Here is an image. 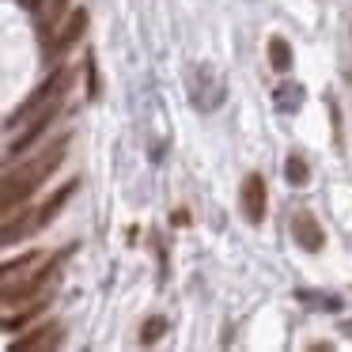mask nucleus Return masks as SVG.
Listing matches in <instances>:
<instances>
[{
    "instance_id": "obj_3",
    "label": "nucleus",
    "mask_w": 352,
    "mask_h": 352,
    "mask_svg": "<svg viewBox=\"0 0 352 352\" xmlns=\"http://www.w3.org/2000/svg\"><path fill=\"white\" fill-rule=\"evenodd\" d=\"M69 84H72V69H69V65H57V69L50 72V80H42V84L34 87V91L27 95V99L8 114V129H16V125H19V122H27V118H31L34 110H42L46 102H54L57 95H65V91H69Z\"/></svg>"
},
{
    "instance_id": "obj_19",
    "label": "nucleus",
    "mask_w": 352,
    "mask_h": 352,
    "mask_svg": "<svg viewBox=\"0 0 352 352\" xmlns=\"http://www.w3.org/2000/svg\"><path fill=\"white\" fill-rule=\"evenodd\" d=\"M341 329H344V333H349V337H352V318H349V322H344V326H341Z\"/></svg>"
},
{
    "instance_id": "obj_14",
    "label": "nucleus",
    "mask_w": 352,
    "mask_h": 352,
    "mask_svg": "<svg viewBox=\"0 0 352 352\" xmlns=\"http://www.w3.org/2000/svg\"><path fill=\"white\" fill-rule=\"evenodd\" d=\"M284 175H288L292 186H307V182H311V167H307V160L299 152H292L288 160H284Z\"/></svg>"
},
{
    "instance_id": "obj_8",
    "label": "nucleus",
    "mask_w": 352,
    "mask_h": 352,
    "mask_svg": "<svg viewBox=\"0 0 352 352\" xmlns=\"http://www.w3.org/2000/svg\"><path fill=\"white\" fill-rule=\"evenodd\" d=\"M292 239L311 254H318L322 246H326V231H322V223L314 220V212H307V208L292 212Z\"/></svg>"
},
{
    "instance_id": "obj_16",
    "label": "nucleus",
    "mask_w": 352,
    "mask_h": 352,
    "mask_svg": "<svg viewBox=\"0 0 352 352\" xmlns=\"http://www.w3.org/2000/svg\"><path fill=\"white\" fill-rule=\"evenodd\" d=\"M163 333H167V318H163V314H152V318L140 326V344H155Z\"/></svg>"
},
{
    "instance_id": "obj_11",
    "label": "nucleus",
    "mask_w": 352,
    "mask_h": 352,
    "mask_svg": "<svg viewBox=\"0 0 352 352\" xmlns=\"http://www.w3.org/2000/svg\"><path fill=\"white\" fill-rule=\"evenodd\" d=\"M46 307H50V299H46V296H34L31 303H27L23 311H19V314H16V311H8V314H4V329H8V333H16L19 326H27V322H31L34 314H42Z\"/></svg>"
},
{
    "instance_id": "obj_18",
    "label": "nucleus",
    "mask_w": 352,
    "mask_h": 352,
    "mask_svg": "<svg viewBox=\"0 0 352 352\" xmlns=\"http://www.w3.org/2000/svg\"><path fill=\"white\" fill-rule=\"evenodd\" d=\"M19 4H23V8H31V12H34V8H38V4H42V0H19Z\"/></svg>"
},
{
    "instance_id": "obj_1",
    "label": "nucleus",
    "mask_w": 352,
    "mask_h": 352,
    "mask_svg": "<svg viewBox=\"0 0 352 352\" xmlns=\"http://www.w3.org/2000/svg\"><path fill=\"white\" fill-rule=\"evenodd\" d=\"M65 148H69V137L54 140V144H46L34 160L27 163H12L8 170H4V186H0V205H4V220H12L16 216V208H23V201L31 197L34 190H38L42 182H46L50 175H54L57 167H61L65 160Z\"/></svg>"
},
{
    "instance_id": "obj_10",
    "label": "nucleus",
    "mask_w": 352,
    "mask_h": 352,
    "mask_svg": "<svg viewBox=\"0 0 352 352\" xmlns=\"http://www.w3.org/2000/svg\"><path fill=\"white\" fill-rule=\"evenodd\" d=\"M57 341H61V326H57V322H50V326H38V329H31L27 337L12 341V349H23V352H31V349H54Z\"/></svg>"
},
{
    "instance_id": "obj_6",
    "label": "nucleus",
    "mask_w": 352,
    "mask_h": 352,
    "mask_svg": "<svg viewBox=\"0 0 352 352\" xmlns=\"http://www.w3.org/2000/svg\"><path fill=\"white\" fill-rule=\"evenodd\" d=\"M84 31H87V8H76V12H69V19H65V23L57 27V34L50 38V46H46V57H50V61H61V57L69 54V50L76 46L80 38H84Z\"/></svg>"
},
{
    "instance_id": "obj_15",
    "label": "nucleus",
    "mask_w": 352,
    "mask_h": 352,
    "mask_svg": "<svg viewBox=\"0 0 352 352\" xmlns=\"http://www.w3.org/2000/svg\"><path fill=\"white\" fill-rule=\"evenodd\" d=\"M276 107L288 114V110H299L303 107V87L299 84H284V87H276Z\"/></svg>"
},
{
    "instance_id": "obj_5",
    "label": "nucleus",
    "mask_w": 352,
    "mask_h": 352,
    "mask_svg": "<svg viewBox=\"0 0 352 352\" xmlns=\"http://www.w3.org/2000/svg\"><path fill=\"white\" fill-rule=\"evenodd\" d=\"M50 276H54V261L46 258L38 269H34V273H23L19 280H16V276H12V280H4V307H16L19 299L42 296V288L50 284Z\"/></svg>"
},
{
    "instance_id": "obj_17",
    "label": "nucleus",
    "mask_w": 352,
    "mask_h": 352,
    "mask_svg": "<svg viewBox=\"0 0 352 352\" xmlns=\"http://www.w3.org/2000/svg\"><path fill=\"white\" fill-rule=\"evenodd\" d=\"M84 69H87V99H99V69H95V57H87Z\"/></svg>"
},
{
    "instance_id": "obj_12",
    "label": "nucleus",
    "mask_w": 352,
    "mask_h": 352,
    "mask_svg": "<svg viewBox=\"0 0 352 352\" xmlns=\"http://www.w3.org/2000/svg\"><path fill=\"white\" fill-rule=\"evenodd\" d=\"M296 299L303 307H311V311H341V299L333 296V292H311V288H299Z\"/></svg>"
},
{
    "instance_id": "obj_9",
    "label": "nucleus",
    "mask_w": 352,
    "mask_h": 352,
    "mask_svg": "<svg viewBox=\"0 0 352 352\" xmlns=\"http://www.w3.org/2000/svg\"><path fill=\"white\" fill-rule=\"evenodd\" d=\"M69 12V0H42L34 8V27H38V38L50 46V38L57 34V19Z\"/></svg>"
},
{
    "instance_id": "obj_7",
    "label": "nucleus",
    "mask_w": 352,
    "mask_h": 352,
    "mask_svg": "<svg viewBox=\"0 0 352 352\" xmlns=\"http://www.w3.org/2000/svg\"><path fill=\"white\" fill-rule=\"evenodd\" d=\"M265 205H269V193H265V178L254 170V175L243 178V186H239V208H243L246 223H254L258 228L261 220H265Z\"/></svg>"
},
{
    "instance_id": "obj_4",
    "label": "nucleus",
    "mask_w": 352,
    "mask_h": 352,
    "mask_svg": "<svg viewBox=\"0 0 352 352\" xmlns=\"http://www.w3.org/2000/svg\"><path fill=\"white\" fill-rule=\"evenodd\" d=\"M61 102H65V95H57L54 102H46L42 110H34L31 122H27V129H23V133H19V137L8 144V152H4V163H16V155H23L31 144H38L42 133H46L50 125H54V118H57V110H61Z\"/></svg>"
},
{
    "instance_id": "obj_13",
    "label": "nucleus",
    "mask_w": 352,
    "mask_h": 352,
    "mask_svg": "<svg viewBox=\"0 0 352 352\" xmlns=\"http://www.w3.org/2000/svg\"><path fill=\"white\" fill-rule=\"evenodd\" d=\"M269 65H273L276 72H288L292 69V46H288V38H280V34H273V38H269Z\"/></svg>"
},
{
    "instance_id": "obj_2",
    "label": "nucleus",
    "mask_w": 352,
    "mask_h": 352,
    "mask_svg": "<svg viewBox=\"0 0 352 352\" xmlns=\"http://www.w3.org/2000/svg\"><path fill=\"white\" fill-rule=\"evenodd\" d=\"M76 186H80V182H65L61 190H57L54 197L46 201V205L34 208V212H23V208H19V220H16V216H12V220H4V243L12 246V243H19V239L34 235V231H42V228H46V223L65 208V201H69L72 193H76Z\"/></svg>"
}]
</instances>
